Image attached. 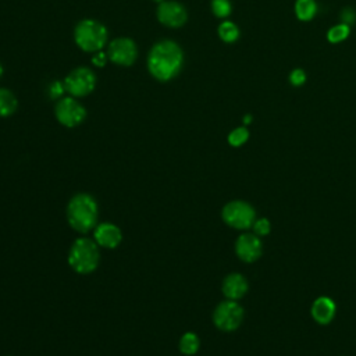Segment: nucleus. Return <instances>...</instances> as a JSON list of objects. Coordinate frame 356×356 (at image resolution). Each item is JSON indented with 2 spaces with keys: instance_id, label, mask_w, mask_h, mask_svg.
<instances>
[{
  "instance_id": "nucleus-2",
  "label": "nucleus",
  "mask_w": 356,
  "mask_h": 356,
  "mask_svg": "<svg viewBox=\"0 0 356 356\" xmlns=\"http://www.w3.org/2000/svg\"><path fill=\"white\" fill-rule=\"evenodd\" d=\"M99 209L89 193H76L67 206V220L72 229L86 234L96 227Z\"/></svg>"
},
{
  "instance_id": "nucleus-6",
  "label": "nucleus",
  "mask_w": 356,
  "mask_h": 356,
  "mask_svg": "<svg viewBox=\"0 0 356 356\" xmlns=\"http://www.w3.org/2000/svg\"><path fill=\"white\" fill-rule=\"evenodd\" d=\"M243 320V309L236 300L221 302L213 313V323L221 331H235Z\"/></svg>"
},
{
  "instance_id": "nucleus-22",
  "label": "nucleus",
  "mask_w": 356,
  "mask_h": 356,
  "mask_svg": "<svg viewBox=\"0 0 356 356\" xmlns=\"http://www.w3.org/2000/svg\"><path fill=\"white\" fill-rule=\"evenodd\" d=\"M252 228H253V234H256L257 236H264L270 232L271 225L267 218H257V220H254Z\"/></svg>"
},
{
  "instance_id": "nucleus-15",
  "label": "nucleus",
  "mask_w": 356,
  "mask_h": 356,
  "mask_svg": "<svg viewBox=\"0 0 356 356\" xmlns=\"http://www.w3.org/2000/svg\"><path fill=\"white\" fill-rule=\"evenodd\" d=\"M17 97L8 90L0 88V117H8L17 110Z\"/></svg>"
},
{
  "instance_id": "nucleus-16",
  "label": "nucleus",
  "mask_w": 356,
  "mask_h": 356,
  "mask_svg": "<svg viewBox=\"0 0 356 356\" xmlns=\"http://www.w3.org/2000/svg\"><path fill=\"white\" fill-rule=\"evenodd\" d=\"M295 13L300 21H310L317 13V4L314 0H296Z\"/></svg>"
},
{
  "instance_id": "nucleus-28",
  "label": "nucleus",
  "mask_w": 356,
  "mask_h": 356,
  "mask_svg": "<svg viewBox=\"0 0 356 356\" xmlns=\"http://www.w3.org/2000/svg\"><path fill=\"white\" fill-rule=\"evenodd\" d=\"M3 75V67H1V64H0V76Z\"/></svg>"
},
{
  "instance_id": "nucleus-1",
  "label": "nucleus",
  "mask_w": 356,
  "mask_h": 356,
  "mask_svg": "<svg viewBox=\"0 0 356 356\" xmlns=\"http://www.w3.org/2000/svg\"><path fill=\"white\" fill-rule=\"evenodd\" d=\"M184 64L182 49L172 40L157 42L149 51V72L161 82L175 78Z\"/></svg>"
},
{
  "instance_id": "nucleus-23",
  "label": "nucleus",
  "mask_w": 356,
  "mask_h": 356,
  "mask_svg": "<svg viewBox=\"0 0 356 356\" xmlns=\"http://www.w3.org/2000/svg\"><path fill=\"white\" fill-rule=\"evenodd\" d=\"M289 81H291V83H292L293 86H300V85H303L305 81H306V74H305V71L300 70V68H295V70L291 72V75H289Z\"/></svg>"
},
{
  "instance_id": "nucleus-21",
  "label": "nucleus",
  "mask_w": 356,
  "mask_h": 356,
  "mask_svg": "<svg viewBox=\"0 0 356 356\" xmlns=\"http://www.w3.org/2000/svg\"><path fill=\"white\" fill-rule=\"evenodd\" d=\"M231 3L229 0H213L211 1V10L216 17L225 18L231 14Z\"/></svg>"
},
{
  "instance_id": "nucleus-7",
  "label": "nucleus",
  "mask_w": 356,
  "mask_h": 356,
  "mask_svg": "<svg viewBox=\"0 0 356 356\" xmlns=\"http://www.w3.org/2000/svg\"><path fill=\"white\" fill-rule=\"evenodd\" d=\"M96 86V75L88 67H78L72 70L64 79L65 90L74 97L89 95Z\"/></svg>"
},
{
  "instance_id": "nucleus-18",
  "label": "nucleus",
  "mask_w": 356,
  "mask_h": 356,
  "mask_svg": "<svg viewBox=\"0 0 356 356\" xmlns=\"http://www.w3.org/2000/svg\"><path fill=\"white\" fill-rule=\"evenodd\" d=\"M218 36L225 43H232L239 38L238 26L231 21H224L218 26Z\"/></svg>"
},
{
  "instance_id": "nucleus-14",
  "label": "nucleus",
  "mask_w": 356,
  "mask_h": 356,
  "mask_svg": "<svg viewBox=\"0 0 356 356\" xmlns=\"http://www.w3.org/2000/svg\"><path fill=\"white\" fill-rule=\"evenodd\" d=\"M310 313L316 323L325 325L331 323L335 316V303L327 296H320L313 302Z\"/></svg>"
},
{
  "instance_id": "nucleus-25",
  "label": "nucleus",
  "mask_w": 356,
  "mask_h": 356,
  "mask_svg": "<svg viewBox=\"0 0 356 356\" xmlns=\"http://www.w3.org/2000/svg\"><path fill=\"white\" fill-rule=\"evenodd\" d=\"M341 21H342V24H346V25L353 24V22L356 21V14H355V11L350 10V8L343 10V11L341 13Z\"/></svg>"
},
{
  "instance_id": "nucleus-13",
  "label": "nucleus",
  "mask_w": 356,
  "mask_h": 356,
  "mask_svg": "<svg viewBox=\"0 0 356 356\" xmlns=\"http://www.w3.org/2000/svg\"><path fill=\"white\" fill-rule=\"evenodd\" d=\"M221 289L227 299L238 300L248 292V281L242 274L231 273L224 278Z\"/></svg>"
},
{
  "instance_id": "nucleus-29",
  "label": "nucleus",
  "mask_w": 356,
  "mask_h": 356,
  "mask_svg": "<svg viewBox=\"0 0 356 356\" xmlns=\"http://www.w3.org/2000/svg\"><path fill=\"white\" fill-rule=\"evenodd\" d=\"M154 1H157V3H161V1H164V0H154Z\"/></svg>"
},
{
  "instance_id": "nucleus-9",
  "label": "nucleus",
  "mask_w": 356,
  "mask_h": 356,
  "mask_svg": "<svg viewBox=\"0 0 356 356\" xmlns=\"http://www.w3.org/2000/svg\"><path fill=\"white\" fill-rule=\"evenodd\" d=\"M138 56V47L129 38H118L108 44L107 57L117 65L129 67L135 63Z\"/></svg>"
},
{
  "instance_id": "nucleus-24",
  "label": "nucleus",
  "mask_w": 356,
  "mask_h": 356,
  "mask_svg": "<svg viewBox=\"0 0 356 356\" xmlns=\"http://www.w3.org/2000/svg\"><path fill=\"white\" fill-rule=\"evenodd\" d=\"M64 90H65L64 83H61V82H58V81H54V82L50 85L49 93H50V97H51V99H58V97L63 95Z\"/></svg>"
},
{
  "instance_id": "nucleus-26",
  "label": "nucleus",
  "mask_w": 356,
  "mask_h": 356,
  "mask_svg": "<svg viewBox=\"0 0 356 356\" xmlns=\"http://www.w3.org/2000/svg\"><path fill=\"white\" fill-rule=\"evenodd\" d=\"M107 54L106 53H103V51H96L95 53V56L92 57V63L96 65V67H103L104 64H106V61H107Z\"/></svg>"
},
{
  "instance_id": "nucleus-3",
  "label": "nucleus",
  "mask_w": 356,
  "mask_h": 356,
  "mask_svg": "<svg viewBox=\"0 0 356 356\" xmlns=\"http://www.w3.org/2000/svg\"><path fill=\"white\" fill-rule=\"evenodd\" d=\"M100 261L99 245L89 238H78L68 253V264L78 274L93 273Z\"/></svg>"
},
{
  "instance_id": "nucleus-20",
  "label": "nucleus",
  "mask_w": 356,
  "mask_h": 356,
  "mask_svg": "<svg viewBox=\"0 0 356 356\" xmlns=\"http://www.w3.org/2000/svg\"><path fill=\"white\" fill-rule=\"evenodd\" d=\"M248 138H249V131L245 127H239L229 132L228 143L234 147H238V146H242L248 140Z\"/></svg>"
},
{
  "instance_id": "nucleus-27",
  "label": "nucleus",
  "mask_w": 356,
  "mask_h": 356,
  "mask_svg": "<svg viewBox=\"0 0 356 356\" xmlns=\"http://www.w3.org/2000/svg\"><path fill=\"white\" fill-rule=\"evenodd\" d=\"M250 121H252V117H250V115H245V117H243V122H245V124H249Z\"/></svg>"
},
{
  "instance_id": "nucleus-19",
  "label": "nucleus",
  "mask_w": 356,
  "mask_h": 356,
  "mask_svg": "<svg viewBox=\"0 0 356 356\" xmlns=\"http://www.w3.org/2000/svg\"><path fill=\"white\" fill-rule=\"evenodd\" d=\"M349 33H350L349 25H346V24H338V25L332 26V28L328 31L327 39H328V42H331V43H339V42L345 40V39L349 36Z\"/></svg>"
},
{
  "instance_id": "nucleus-12",
  "label": "nucleus",
  "mask_w": 356,
  "mask_h": 356,
  "mask_svg": "<svg viewBox=\"0 0 356 356\" xmlns=\"http://www.w3.org/2000/svg\"><path fill=\"white\" fill-rule=\"evenodd\" d=\"M93 239L102 248L114 249V248H117L121 243L122 232L113 222H102V224L95 227Z\"/></svg>"
},
{
  "instance_id": "nucleus-17",
  "label": "nucleus",
  "mask_w": 356,
  "mask_h": 356,
  "mask_svg": "<svg viewBox=\"0 0 356 356\" xmlns=\"http://www.w3.org/2000/svg\"><path fill=\"white\" fill-rule=\"evenodd\" d=\"M200 341L195 332H185L179 339V350L184 355H195L199 350Z\"/></svg>"
},
{
  "instance_id": "nucleus-8",
  "label": "nucleus",
  "mask_w": 356,
  "mask_h": 356,
  "mask_svg": "<svg viewBox=\"0 0 356 356\" xmlns=\"http://www.w3.org/2000/svg\"><path fill=\"white\" fill-rule=\"evenodd\" d=\"M54 113L57 121L67 128H74L79 125L86 117L85 107L74 97H64L58 100Z\"/></svg>"
},
{
  "instance_id": "nucleus-4",
  "label": "nucleus",
  "mask_w": 356,
  "mask_h": 356,
  "mask_svg": "<svg viewBox=\"0 0 356 356\" xmlns=\"http://www.w3.org/2000/svg\"><path fill=\"white\" fill-rule=\"evenodd\" d=\"M74 39L79 49L88 53H96L107 42L106 26L95 19H82L74 29Z\"/></svg>"
},
{
  "instance_id": "nucleus-10",
  "label": "nucleus",
  "mask_w": 356,
  "mask_h": 356,
  "mask_svg": "<svg viewBox=\"0 0 356 356\" xmlns=\"http://www.w3.org/2000/svg\"><path fill=\"white\" fill-rule=\"evenodd\" d=\"M157 18L165 26L179 28L186 22L188 14L185 7L181 3L172 1V0H164L159 3Z\"/></svg>"
},
{
  "instance_id": "nucleus-5",
  "label": "nucleus",
  "mask_w": 356,
  "mask_h": 356,
  "mask_svg": "<svg viewBox=\"0 0 356 356\" xmlns=\"http://www.w3.org/2000/svg\"><path fill=\"white\" fill-rule=\"evenodd\" d=\"M222 221L235 229H248L252 228L256 220L254 209L243 200L228 202L221 211Z\"/></svg>"
},
{
  "instance_id": "nucleus-11",
  "label": "nucleus",
  "mask_w": 356,
  "mask_h": 356,
  "mask_svg": "<svg viewBox=\"0 0 356 356\" xmlns=\"http://www.w3.org/2000/svg\"><path fill=\"white\" fill-rule=\"evenodd\" d=\"M235 253L245 263L256 261L263 253V243L256 234L245 232L235 242Z\"/></svg>"
}]
</instances>
